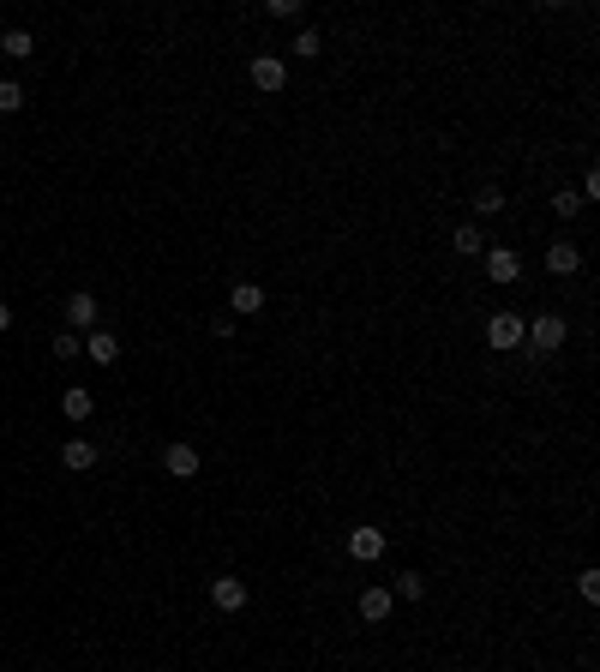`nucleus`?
<instances>
[{
  "label": "nucleus",
  "instance_id": "obj_1",
  "mask_svg": "<svg viewBox=\"0 0 600 672\" xmlns=\"http://www.w3.org/2000/svg\"><path fill=\"white\" fill-rule=\"evenodd\" d=\"M522 336H529V318L522 313H492L486 318V348L511 355V348H522Z\"/></svg>",
  "mask_w": 600,
  "mask_h": 672
},
{
  "label": "nucleus",
  "instance_id": "obj_2",
  "mask_svg": "<svg viewBox=\"0 0 600 672\" xmlns=\"http://www.w3.org/2000/svg\"><path fill=\"white\" fill-rule=\"evenodd\" d=\"M564 336H571V330H564V318H558V313H541V318H529V336H522V343H529L534 355H558V348H564Z\"/></svg>",
  "mask_w": 600,
  "mask_h": 672
},
{
  "label": "nucleus",
  "instance_id": "obj_3",
  "mask_svg": "<svg viewBox=\"0 0 600 672\" xmlns=\"http://www.w3.org/2000/svg\"><path fill=\"white\" fill-rule=\"evenodd\" d=\"M486 276H492V283H516V276H522V253H516V246H486Z\"/></svg>",
  "mask_w": 600,
  "mask_h": 672
},
{
  "label": "nucleus",
  "instance_id": "obj_4",
  "mask_svg": "<svg viewBox=\"0 0 600 672\" xmlns=\"http://www.w3.org/2000/svg\"><path fill=\"white\" fill-rule=\"evenodd\" d=\"M85 355L97 360V367H115V360H120V336H115V330H85Z\"/></svg>",
  "mask_w": 600,
  "mask_h": 672
},
{
  "label": "nucleus",
  "instance_id": "obj_5",
  "mask_svg": "<svg viewBox=\"0 0 600 672\" xmlns=\"http://www.w3.org/2000/svg\"><path fill=\"white\" fill-rule=\"evenodd\" d=\"M211 601L222 606V613H241V606H246V583H241V576H211Z\"/></svg>",
  "mask_w": 600,
  "mask_h": 672
},
{
  "label": "nucleus",
  "instance_id": "obj_6",
  "mask_svg": "<svg viewBox=\"0 0 600 672\" xmlns=\"http://www.w3.org/2000/svg\"><path fill=\"white\" fill-rule=\"evenodd\" d=\"M67 325L72 330H97V295H90V288L67 295Z\"/></svg>",
  "mask_w": 600,
  "mask_h": 672
},
{
  "label": "nucleus",
  "instance_id": "obj_7",
  "mask_svg": "<svg viewBox=\"0 0 600 672\" xmlns=\"http://www.w3.org/2000/svg\"><path fill=\"white\" fill-rule=\"evenodd\" d=\"M253 85H258V90H283V85H288L283 55H258V60H253Z\"/></svg>",
  "mask_w": 600,
  "mask_h": 672
},
{
  "label": "nucleus",
  "instance_id": "obj_8",
  "mask_svg": "<svg viewBox=\"0 0 600 672\" xmlns=\"http://www.w3.org/2000/svg\"><path fill=\"white\" fill-rule=\"evenodd\" d=\"M162 469H169L174 481H192V474H199V450H192V444H169V450H162Z\"/></svg>",
  "mask_w": 600,
  "mask_h": 672
},
{
  "label": "nucleus",
  "instance_id": "obj_9",
  "mask_svg": "<svg viewBox=\"0 0 600 672\" xmlns=\"http://www.w3.org/2000/svg\"><path fill=\"white\" fill-rule=\"evenodd\" d=\"M576 264H583V246H576V241H553V246H546V271H553V276H571Z\"/></svg>",
  "mask_w": 600,
  "mask_h": 672
},
{
  "label": "nucleus",
  "instance_id": "obj_10",
  "mask_svg": "<svg viewBox=\"0 0 600 672\" xmlns=\"http://www.w3.org/2000/svg\"><path fill=\"white\" fill-rule=\"evenodd\" d=\"M348 553L367 558V564H372V558H385V529H355V534H348Z\"/></svg>",
  "mask_w": 600,
  "mask_h": 672
},
{
  "label": "nucleus",
  "instance_id": "obj_11",
  "mask_svg": "<svg viewBox=\"0 0 600 672\" xmlns=\"http://www.w3.org/2000/svg\"><path fill=\"white\" fill-rule=\"evenodd\" d=\"M390 606H397V601H390V588H367V594H360V618H367V625H385Z\"/></svg>",
  "mask_w": 600,
  "mask_h": 672
},
{
  "label": "nucleus",
  "instance_id": "obj_12",
  "mask_svg": "<svg viewBox=\"0 0 600 672\" xmlns=\"http://www.w3.org/2000/svg\"><path fill=\"white\" fill-rule=\"evenodd\" d=\"M60 462H67V469H78V474H85V469H97V444H90V439H67Z\"/></svg>",
  "mask_w": 600,
  "mask_h": 672
},
{
  "label": "nucleus",
  "instance_id": "obj_13",
  "mask_svg": "<svg viewBox=\"0 0 600 672\" xmlns=\"http://www.w3.org/2000/svg\"><path fill=\"white\" fill-rule=\"evenodd\" d=\"M90 408H97V397H90L85 385H72L67 397H60V415H67V420H90Z\"/></svg>",
  "mask_w": 600,
  "mask_h": 672
},
{
  "label": "nucleus",
  "instance_id": "obj_14",
  "mask_svg": "<svg viewBox=\"0 0 600 672\" xmlns=\"http://www.w3.org/2000/svg\"><path fill=\"white\" fill-rule=\"evenodd\" d=\"M0 55H6V60H30V55H36V36H30V30H6V36H0Z\"/></svg>",
  "mask_w": 600,
  "mask_h": 672
},
{
  "label": "nucleus",
  "instance_id": "obj_15",
  "mask_svg": "<svg viewBox=\"0 0 600 672\" xmlns=\"http://www.w3.org/2000/svg\"><path fill=\"white\" fill-rule=\"evenodd\" d=\"M229 306H234V313H258V306H264V288H258V283H234Z\"/></svg>",
  "mask_w": 600,
  "mask_h": 672
},
{
  "label": "nucleus",
  "instance_id": "obj_16",
  "mask_svg": "<svg viewBox=\"0 0 600 672\" xmlns=\"http://www.w3.org/2000/svg\"><path fill=\"white\" fill-rule=\"evenodd\" d=\"M420 594H427V576L420 571H402L397 588H390V601H420Z\"/></svg>",
  "mask_w": 600,
  "mask_h": 672
},
{
  "label": "nucleus",
  "instance_id": "obj_17",
  "mask_svg": "<svg viewBox=\"0 0 600 672\" xmlns=\"http://www.w3.org/2000/svg\"><path fill=\"white\" fill-rule=\"evenodd\" d=\"M450 246H457V253H462V258H474V253H486V234H481V229H474V222H462V229H457V234H450Z\"/></svg>",
  "mask_w": 600,
  "mask_h": 672
},
{
  "label": "nucleus",
  "instance_id": "obj_18",
  "mask_svg": "<svg viewBox=\"0 0 600 672\" xmlns=\"http://www.w3.org/2000/svg\"><path fill=\"white\" fill-rule=\"evenodd\" d=\"M25 109V85L18 78H0V115H18Z\"/></svg>",
  "mask_w": 600,
  "mask_h": 672
},
{
  "label": "nucleus",
  "instance_id": "obj_19",
  "mask_svg": "<svg viewBox=\"0 0 600 672\" xmlns=\"http://www.w3.org/2000/svg\"><path fill=\"white\" fill-rule=\"evenodd\" d=\"M474 211H481V216H499V211H504V192H499V186H486V192H474Z\"/></svg>",
  "mask_w": 600,
  "mask_h": 672
},
{
  "label": "nucleus",
  "instance_id": "obj_20",
  "mask_svg": "<svg viewBox=\"0 0 600 672\" xmlns=\"http://www.w3.org/2000/svg\"><path fill=\"white\" fill-rule=\"evenodd\" d=\"M318 48H325V36H318V30L306 25V30H300V36H295V55H300V60H313Z\"/></svg>",
  "mask_w": 600,
  "mask_h": 672
},
{
  "label": "nucleus",
  "instance_id": "obj_21",
  "mask_svg": "<svg viewBox=\"0 0 600 672\" xmlns=\"http://www.w3.org/2000/svg\"><path fill=\"white\" fill-rule=\"evenodd\" d=\"M78 348H85V336H78V330H67V336H55V355H60V360H72V355H78Z\"/></svg>",
  "mask_w": 600,
  "mask_h": 672
},
{
  "label": "nucleus",
  "instance_id": "obj_22",
  "mask_svg": "<svg viewBox=\"0 0 600 672\" xmlns=\"http://www.w3.org/2000/svg\"><path fill=\"white\" fill-rule=\"evenodd\" d=\"M576 588H583V601H600V571H595V564L576 576Z\"/></svg>",
  "mask_w": 600,
  "mask_h": 672
},
{
  "label": "nucleus",
  "instance_id": "obj_23",
  "mask_svg": "<svg viewBox=\"0 0 600 672\" xmlns=\"http://www.w3.org/2000/svg\"><path fill=\"white\" fill-rule=\"evenodd\" d=\"M264 13L271 18H300V0H264Z\"/></svg>",
  "mask_w": 600,
  "mask_h": 672
},
{
  "label": "nucleus",
  "instance_id": "obj_24",
  "mask_svg": "<svg viewBox=\"0 0 600 672\" xmlns=\"http://www.w3.org/2000/svg\"><path fill=\"white\" fill-rule=\"evenodd\" d=\"M553 211L558 216H576V211H583V199H576V192H553Z\"/></svg>",
  "mask_w": 600,
  "mask_h": 672
},
{
  "label": "nucleus",
  "instance_id": "obj_25",
  "mask_svg": "<svg viewBox=\"0 0 600 672\" xmlns=\"http://www.w3.org/2000/svg\"><path fill=\"white\" fill-rule=\"evenodd\" d=\"M6 325H13V306H6V301H0V330H6Z\"/></svg>",
  "mask_w": 600,
  "mask_h": 672
}]
</instances>
